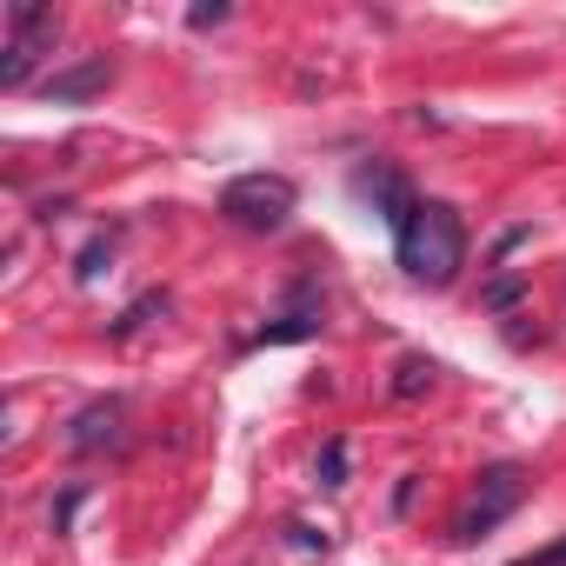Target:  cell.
I'll return each instance as SVG.
<instances>
[{
	"mask_svg": "<svg viewBox=\"0 0 566 566\" xmlns=\"http://www.w3.org/2000/svg\"><path fill=\"white\" fill-rule=\"evenodd\" d=\"M394 260H400V273L413 280V287H453L460 280V266H467V220H460V207L453 200H420L413 213H407V227L394 233Z\"/></svg>",
	"mask_w": 566,
	"mask_h": 566,
	"instance_id": "obj_1",
	"label": "cell"
},
{
	"mask_svg": "<svg viewBox=\"0 0 566 566\" xmlns=\"http://www.w3.org/2000/svg\"><path fill=\"white\" fill-rule=\"evenodd\" d=\"M220 220L227 227H240V233H280L294 213H301V187L287 180V174H233L227 187H220Z\"/></svg>",
	"mask_w": 566,
	"mask_h": 566,
	"instance_id": "obj_2",
	"label": "cell"
},
{
	"mask_svg": "<svg viewBox=\"0 0 566 566\" xmlns=\"http://www.w3.org/2000/svg\"><path fill=\"white\" fill-rule=\"evenodd\" d=\"M54 41H61V14L41 8V0H14L8 8V41H0V87L8 94L34 87V67H41V54H54Z\"/></svg>",
	"mask_w": 566,
	"mask_h": 566,
	"instance_id": "obj_3",
	"label": "cell"
},
{
	"mask_svg": "<svg viewBox=\"0 0 566 566\" xmlns=\"http://www.w3.org/2000/svg\"><path fill=\"white\" fill-rule=\"evenodd\" d=\"M520 500H526V467L520 460H500V467H486L480 473V486H473V500L453 513V526H447V539L453 546H473V539H486L506 513H520Z\"/></svg>",
	"mask_w": 566,
	"mask_h": 566,
	"instance_id": "obj_4",
	"label": "cell"
},
{
	"mask_svg": "<svg viewBox=\"0 0 566 566\" xmlns=\"http://www.w3.org/2000/svg\"><path fill=\"white\" fill-rule=\"evenodd\" d=\"M354 193H367V200H374V213H380L394 233H400V227H407V213L420 207V193L407 187V174H400V167H387V160L360 167V174H354Z\"/></svg>",
	"mask_w": 566,
	"mask_h": 566,
	"instance_id": "obj_5",
	"label": "cell"
},
{
	"mask_svg": "<svg viewBox=\"0 0 566 566\" xmlns=\"http://www.w3.org/2000/svg\"><path fill=\"white\" fill-rule=\"evenodd\" d=\"M327 327V307H321V294L307 287V280H301V287L287 294V314H280V321H266L260 334H253V347H294V340H314Z\"/></svg>",
	"mask_w": 566,
	"mask_h": 566,
	"instance_id": "obj_6",
	"label": "cell"
},
{
	"mask_svg": "<svg viewBox=\"0 0 566 566\" xmlns=\"http://www.w3.org/2000/svg\"><path fill=\"white\" fill-rule=\"evenodd\" d=\"M107 87H114V61H107V54H87V61L54 67V74L41 81V94H48L54 107H81V101H94V94H107Z\"/></svg>",
	"mask_w": 566,
	"mask_h": 566,
	"instance_id": "obj_7",
	"label": "cell"
},
{
	"mask_svg": "<svg viewBox=\"0 0 566 566\" xmlns=\"http://www.w3.org/2000/svg\"><path fill=\"white\" fill-rule=\"evenodd\" d=\"M120 427H127V407H120V400H87V407L67 420V447H74V453H101V447H120V440H127Z\"/></svg>",
	"mask_w": 566,
	"mask_h": 566,
	"instance_id": "obj_8",
	"label": "cell"
},
{
	"mask_svg": "<svg viewBox=\"0 0 566 566\" xmlns=\"http://www.w3.org/2000/svg\"><path fill=\"white\" fill-rule=\"evenodd\" d=\"M526 294H533V273H520V266H500V273L486 280V287H480V314H500V321H506V314H513Z\"/></svg>",
	"mask_w": 566,
	"mask_h": 566,
	"instance_id": "obj_9",
	"label": "cell"
},
{
	"mask_svg": "<svg viewBox=\"0 0 566 566\" xmlns=\"http://www.w3.org/2000/svg\"><path fill=\"white\" fill-rule=\"evenodd\" d=\"M433 380H440V360H427V354H400V360H394L387 394H394V400H420Z\"/></svg>",
	"mask_w": 566,
	"mask_h": 566,
	"instance_id": "obj_10",
	"label": "cell"
},
{
	"mask_svg": "<svg viewBox=\"0 0 566 566\" xmlns=\"http://www.w3.org/2000/svg\"><path fill=\"white\" fill-rule=\"evenodd\" d=\"M347 460H354V447H347V433H334V440L321 447V460H314V486H321V493H340V486H347Z\"/></svg>",
	"mask_w": 566,
	"mask_h": 566,
	"instance_id": "obj_11",
	"label": "cell"
},
{
	"mask_svg": "<svg viewBox=\"0 0 566 566\" xmlns=\"http://www.w3.org/2000/svg\"><path fill=\"white\" fill-rule=\"evenodd\" d=\"M167 307H174V301H167V287H147V294L114 321V340H134V334H140V327H154V314H167Z\"/></svg>",
	"mask_w": 566,
	"mask_h": 566,
	"instance_id": "obj_12",
	"label": "cell"
},
{
	"mask_svg": "<svg viewBox=\"0 0 566 566\" xmlns=\"http://www.w3.org/2000/svg\"><path fill=\"white\" fill-rule=\"evenodd\" d=\"M107 260H114V240H87V247H81V260H74V280H81V287H87V280H101V273H107Z\"/></svg>",
	"mask_w": 566,
	"mask_h": 566,
	"instance_id": "obj_13",
	"label": "cell"
},
{
	"mask_svg": "<svg viewBox=\"0 0 566 566\" xmlns=\"http://www.w3.org/2000/svg\"><path fill=\"white\" fill-rule=\"evenodd\" d=\"M280 533H287V546H294V553H327V546H334V539H327V526H307V520H287Z\"/></svg>",
	"mask_w": 566,
	"mask_h": 566,
	"instance_id": "obj_14",
	"label": "cell"
},
{
	"mask_svg": "<svg viewBox=\"0 0 566 566\" xmlns=\"http://www.w3.org/2000/svg\"><path fill=\"white\" fill-rule=\"evenodd\" d=\"M220 21H233L227 0H200V8H187V28H193V34H207V28H220Z\"/></svg>",
	"mask_w": 566,
	"mask_h": 566,
	"instance_id": "obj_15",
	"label": "cell"
},
{
	"mask_svg": "<svg viewBox=\"0 0 566 566\" xmlns=\"http://www.w3.org/2000/svg\"><path fill=\"white\" fill-rule=\"evenodd\" d=\"M506 566H566V533H559L553 546H533V553H520V559H506Z\"/></svg>",
	"mask_w": 566,
	"mask_h": 566,
	"instance_id": "obj_16",
	"label": "cell"
},
{
	"mask_svg": "<svg viewBox=\"0 0 566 566\" xmlns=\"http://www.w3.org/2000/svg\"><path fill=\"white\" fill-rule=\"evenodd\" d=\"M81 500H87V486H67V493H61V506H54V533H74V513H81Z\"/></svg>",
	"mask_w": 566,
	"mask_h": 566,
	"instance_id": "obj_17",
	"label": "cell"
},
{
	"mask_svg": "<svg viewBox=\"0 0 566 566\" xmlns=\"http://www.w3.org/2000/svg\"><path fill=\"white\" fill-rule=\"evenodd\" d=\"M520 240H526V227H506V233H500V240H493V260H506V253H513V247H520Z\"/></svg>",
	"mask_w": 566,
	"mask_h": 566,
	"instance_id": "obj_18",
	"label": "cell"
},
{
	"mask_svg": "<svg viewBox=\"0 0 566 566\" xmlns=\"http://www.w3.org/2000/svg\"><path fill=\"white\" fill-rule=\"evenodd\" d=\"M413 486H420V473H407V480L394 486V513H407V506H413Z\"/></svg>",
	"mask_w": 566,
	"mask_h": 566,
	"instance_id": "obj_19",
	"label": "cell"
}]
</instances>
